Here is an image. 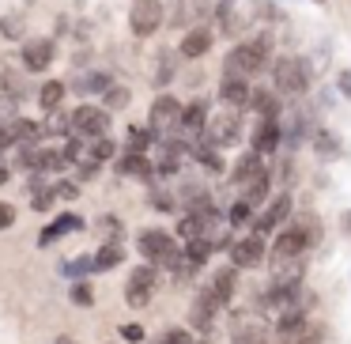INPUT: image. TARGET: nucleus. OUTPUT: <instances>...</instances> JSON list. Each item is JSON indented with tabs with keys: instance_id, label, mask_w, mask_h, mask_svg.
I'll return each instance as SVG.
<instances>
[{
	"instance_id": "a18cd8bd",
	"label": "nucleus",
	"mask_w": 351,
	"mask_h": 344,
	"mask_svg": "<svg viewBox=\"0 0 351 344\" xmlns=\"http://www.w3.org/2000/svg\"><path fill=\"white\" fill-rule=\"evenodd\" d=\"M152 208H155V212H170V208H174V197L162 193V190H155L152 193Z\"/></svg>"
},
{
	"instance_id": "f8f14e48",
	"label": "nucleus",
	"mask_w": 351,
	"mask_h": 344,
	"mask_svg": "<svg viewBox=\"0 0 351 344\" xmlns=\"http://www.w3.org/2000/svg\"><path fill=\"white\" fill-rule=\"evenodd\" d=\"M219 310H223V306L215 303L212 291H208V288L197 291V299H193V306H189V325L197 329V333H208V329L219 321Z\"/></svg>"
},
{
	"instance_id": "9b49d317",
	"label": "nucleus",
	"mask_w": 351,
	"mask_h": 344,
	"mask_svg": "<svg viewBox=\"0 0 351 344\" xmlns=\"http://www.w3.org/2000/svg\"><path fill=\"white\" fill-rule=\"evenodd\" d=\"M291 205H295V200H291V193H280V197H272V200H268L265 212H261L257 220H253V235H261V238L272 235V231H276V227H280V223L291 216Z\"/></svg>"
},
{
	"instance_id": "72a5a7b5",
	"label": "nucleus",
	"mask_w": 351,
	"mask_h": 344,
	"mask_svg": "<svg viewBox=\"0 0 351 344\" xmlns=\"http://www.w3.org/2000/svg\"><path fill=\"white\" fill-rule=\"evenodd\" d=\"M147 344H193V329H182V325H170L167 333L152 336Z\"/></svg>"
},
{
	"instance_id": "423d86ee",
	"label": "nucleus",
	"mask_w": 351,
	"mask_h": 344,
	"mask_svg": "<svg viewBox=\"0 0 351 344\" xmlns=\"http://www.w3.org/2000/svg\"><path fill=\"white\" fill-rule=\"evenodd\" d=\"M140 253L159 268H174L178 257H182V250L174 246V238L167 231H140Z\"/></svg>"
},
{
	"instance_id": "393cba45",
	"label": "nucleus",
	"mask_w": 351,
	"mask_h": 344,
	"mask_svg": "<svg viewBox=\"0 0 351 344\" xmlns=\"http://www.w3.org/2000/svg\"><path fill=\"white\" fill-rule=\"evenodd\" d=\"M302 257H287V261H276L272 268V284H302Z\"/></svg>"
},
{
	"instance_id": "c85d7f7f",
	"label": "nucleus",
	"mask_w": 351,
	"mask_h": 344,
	"mask_svg": "<svg viewBox=\"0 0 351 344\" xmlns=\"http://www.w3.org/2000/svg\"><path fill=\"white\" fill-rule=\"evenodd\" d=\"M46 133H53V137H69L72 133V114H61V110H49V117H46V125H42V137Z\"/></svg>"
},
{
	"instance_id": "58836bf2",
	"label": "nucleus",
	"mask_w": 351,
	"mask_h": 344,
	"mask_svg": "<svg viewBox=\"0 0 351 344\" xmlns=\"http://www.w3.org/2000/svg\"><path fill=\"white\" fill-rule=\"evenodd\" d=\"M23 31H27V27H23V19H19V16H4V19H0V34H4V38H23Z\"/></svg>"
},
{
	"instance_id": "f704fd0d",
	"label": "nucleus",
	"mask_w": 351,
	"mask_h": 344,
	"mask_svg": "<svg viewBox=\"0 0 351 344\" xmlns=\"http://www.w3.org/2000/svg\"><path fill=\"white\" fill-rule=\"evenodd\" d=\"M253 212H257V208H253L245 197H238V200H234V208H230V216H227L230 227H245V223H253Z\"/></svg>"
},
{
	"instance_id": "e433bc0d",
	"label": "nucleus",
	"mask_w": 351,
	"mask_h": 344,
	"mask_svg": "<svg viewBox=\"0 0 351 344\" xmlns=\"http://www.w3.org/2000/svg\"><path fill=\"white\" fill-rule=\"evenodd\" d=\"M106 87H110V76H106V72H91V76H87V80H80V84H76V91H106Z\"/></svg>"
},
{
	"instance_id": "4be33fe9",
	"label": "nucleus",
	"mask_w": 351,
	"mask_h": 344,
	"mask_svg": "<svg viewBox=\"0 0 351 344\" xmlns=\"http://www.w3.org/2000/svg\"><path fill=\"white\" fill-rule=\"evenodd\" d=\"M245 106L257 110V114L265 117V122H276V117H283V110H280V95H276V91H253Z\"/></svg>"
},
{
	"instance_id": "4468645a",
	"label": "nucleus",
	"mask_w": 351,
	"mask_h": 344,
	"mask_svg": "<svg viewBox=\"0 0 351 344\" xmlns=\"http://www.w3.org/2000/svg\"><path fill=\"white\" fill-rule=\"evenodd\" d=\"M261 257H265V238L261 235L230 242V261H234V268H253V265H261Z\"/></svg>"
},
{
	"instance_id": "de8ad7c7",
	"label": "nucleus",
	"mask_w": 351,
	"mask_h": 344,
	"mask_svg": "<svg viewBox=\"0 0 351 344\" xmlns=\"http://www.w3.org/2000/svg\"><path fill=\"white\" fill-rule=\"evenodd\" d=\"M121 341L140 344V341H144V329H140V325H132V321H129V325H121Z\"/></svg>"
},
{
	"instance_id": "cd10ccee",
	"label": "nucleus",
	"mask_w": 351,
	"mask_h": 344,
	"mask_svg": "<svg viewBox=\"0 0 351 344\" xmlns=\"http://www.w3.org/2000/svg\"><path fill=\"white\" fill-rule=\"evenodd\" d=\"M313 152H317L321 159H336V155H340V144H336V137L328 129H313Z\"/></svg>"
},
{
	"instance_id": "5fc2aeb1",
	"label": "nucleus",
	"mask_w": 351,
	"mask_h": 344,
	"mask_svg": "<svg viewBox=\"0 0 351 344\" xmlns=\"http://www.w3.org/2000/svg\"><path fill=\"white\" fill-rule=\"evenodd\" d=\"M298 344H306V341H298Z\"/></svg>"
},
{
	"instance_id": "f3484780",
	"label": "nucleus",
	"mask_w": 351,
	"mask_h": 344,
	"mask_svg": "<svg viewBox=\"0 0 351 344\" xmlns=\"http://www.w3.org/2000/svg\"><path fill=\"white\" fill-rule=\"evenodd\" d=\"M117 174H121V178H136V182H155L152 159H147V155H136V152H125L121 159H117Z\"/></svg>"
},
{
	"instance_id": "2eb2a0df",
	"label": "nucleus",
	"mask_w": 351,
	"mask_h": 344,
	"mask_svg": "<svg viewBox=\"0 0 351 344\" xmlns=\"http://www.w3.org/2000/svg\"><path fill=\"white\" fill-rule=\"evenodd\" d=\"M23 65L31 72H46L53 65V42L49 38H27L23 42Z\"/></svg>"
},
{
	"instance_id": "6e6552de",
	"label": "nucleus",
	"mask_w": 351,
	"mask_h": 344,
	"mask_svg": "<svg viewBox=\"0 0 351 344\" xmlns=\"http://www.w3.org/2000/svg\"><path fill=\"white\" fill-rule=\"evenodd\" d=\"M250 16H253V8L245 0H219L215 27H219V34H227V38H238V34L245 31V23H250Z\"/></svg>"
},
{
	"instance_id": "603ef678",
	"label": "nucleus",
	"mask_w": 351,
	"mask_h": 344,
	"mask_svg": "<svg viewBox=\"0 0 351 344\" xmlns=\"http://www.w3.org/2000/svg\"><path fill=\"white\" fill-rule=\"evenodd\" d=\"M57 344H80L76 336H57Z\"/></svg>"
},
{
	"instance_id": "79ce46f5",
	"label": "nucleus",
	"mask_w": 351,
	"mask_h": 344,
	"mask_svg": "<svg viewBox=\"0 0 351 344\" xmlns=\"http://www.w3.org/2000/svg\"><path fill=\"white\" fill-rule=\"evenodd\" d=\"M99 231H106L110 242H121V238H117V235H121V223H117L114 216H99Z\"/></svg>"
},
{
	"instance_id": "412c9836",
	"label": "nucleus",
	"mask_w": 351,
	"mask_h": 344,
	"mask_svg": "<svg viewBox=\"0 0 351 344\" xmlns=\"http://www.w3.org/2000/svg\"><path fill=\"white\" fill-rule=\"evenodd\" d=\"M280 144H283V117H276V122H265V125L257 129L253 152H257V155H268V152H276Z\"/></svg>"
},
{
	"instance_id": "39448f33",
	"label": "nucleus",
	"mask_w": 351,
	"mask_h": 344,
	"mask_svg": "<svg viewBox=\"0 0 351 344\" xmlns=\"http://www.w3.org/2000/svg\"><path fill=\"white\" fill-rule=\"evenodd\" d=\"M272 91L276 95H302L306 84H310V72H306L302 57H280L272 65Z\"/></svg>"
},
{
	"instance_id": "c756f323",
	"label": "nucleus",
	"mask_w": 351,
	"mask_h": 344,
	"mask_svg": "<svg viewBox=\"0 0 351 344\" xmlns=\"http://www.w3.org/2000/svg\"><path fill=\"white\" fill-rule=\"evenodd\" d=\"M87 273H95L91 253H84V257H72V261H64V265H61V276H69V280H84Z\"/></svg>"
},
{
	"instance_id": "3c124183",
	"label": "nucleus",
	"mask_w": 351,
	"mask_h": 344,
	"mask_svg": "<svg viewBox=\"0 0 351 344\" xmlns=\"http://www.w3.org/2000/svg\"><path fill=\"white\" fill-rule=\"evenodd\" d=\"M340 223L348 227V235H351V212H343V216H340Z\"/></svg>"
},
{
	"instance_id": "5701e85b",
	"label": "nucleus",
	"mask_w": 351,
	"mask_h": 344,
	"mask_svg": "<svg viewBox=\"0 0 351 344\" xmlns=\"http://www.w3.org/2000/svg\"><path fill=\"white\" fill-rule=\"evenodd\" d=\"M80 227H84V223H80V216H69V212H64V216H57V220L38 235V246H53L61 235H69V231H80Z\"/></svg>"
},
{
	"instance_id": "b1692460",
	"label": "nucleus",
	"mask_w": 351,
	"mask_h": 344,
	"mask_svg": "<svg viewBox=\"0 0 351 344\" xmlns=\"http://www.w3.org/2000/svg\"><path fill=\"white\" fill-rule=\"evenodd\" d=\"M91 261H95V273H110V268H117L125 261V246L106 242V246H99V253H91Z\"/></svg>"
},
{
	"instance_id": "49530a36",
	"label": "nucleus",
	"mask_w": 351,
	"mask_h": 344,
	"mask_svg": "<svg viewBox=\"0 0 351 344\" xmlns=\"http://www.w3.org/2000/svg\"><path fill=\"white\" fill-rule=\"evenodd\" d=\"M12 223H16V208H12L8 200H0V231H8Z\"/></svg>"
},
{
	"instance_id": "6ab92c4d",
	"label": "nucleus",
	"mask_w": 351,
	"mask_h": 344,
	"mask_svg": "<svg viewBox=\"0 0 351 344\" xmlns=\"http://www.w3.org/2000/svg\"><path fill=\"white\" fill-rule=\"evenodd\" d=\"M250 95H253L250 80H242V76H223V84H219V99H223V102H230V106L242 110L245 102H250Z\"/></svg>"
},
{
	"instance_id": "4c0bfd02",
	"label": "nucleus",
	"mask_w": 351,
	"mask_h": 344,
	"mask_svg": "<svg viewBox=\"0 0 351 344\" xmlns=\"http://www.w3.org/2000/svg\"><path fill=\"white\" fill-rule=\"evenodd\" d=\"M69 299H72L76 306H91V303H95V291H91V284L76 280V284H72V291H69Z\"/></svg>"
},
{
	"instance_id": "7c9ffc66",
	"label": "nucleus",
	"mask_w": 351,
	"mask_h": 344,
	"mask_svg": "<svg viewBox=\"0 0 351 344\" xmlns=\"http://www.w3.org/2000/svg\"><path fill=\"white\" fill-rule=\"evenodd\" d=\"M147 144H155L152 133H147V129H136V125H129V133H125V152L144 155V152H147Z\"/></svg>"
},
{
	"instance_id": "a211bd4d",
	"label": "nucleus",
	"mask_w": 351,
	"mask_h": 344,
	"mask_svg": "<svg viewBox=\"0 0 351 344\" xmlns=\"http://www.w3.org/2000/svg\"><path fill=\"white\" fill-rule=\"evenodd\" d=\"M204 117H208V106L204 102H189V106H182V114H178V129L185 133V140H197L200 129H204Z\"/></svg>"
},
{
	"instance_id": "9d476101",
	"label": "nucleus",
	"mask_w": 351,
	"mask_h": 344,
	"mask_svg": "<svg viewBox=\"0 0 351 344\" xmlns=\"http://www.w3.org/2000/svg\"><path fill=\"white\" fill-rule=\"evenodd\" d=\"M72 133H76V137H106L110 133V110L106 106L72 110Z\"/></svg>"
},
{
	"instance_id": "f257e3e1",
	"label": "nucleus",
	"mask_w": 351,
	"mask_h": 344,
	"mask_svg": "<svg viewBox=\"0 0 351 344\" xmlns=\"http://www.w3.org/2000/svg\"><path fill=\"white\" fill-rule=\"evenodd\" d=\"M238 137H242V110L230 106V102H223L215 114L204 117V129H200V144L215 148V152H223V148L238 144Z\"/></svg>"
},
{
	"instance_id": "a19ab883",
	"label": "nucleus",
	"mask_w": 351,
	"mask_h": 344,
	"mask_svg": "<svg viewBox=\"0 0 351 344\" xmlns=\"http://www.w3.org/2000/svg\"><path fill=\"white\" fill-rule=\"evenodd\" d=\"M178 235H182V238H197L200 235V220H197V216H182V220H178Z\"/></svg>"
},
{
	"instance_id": "1a4fd4ad",
	"label": "nucleus",
	"mask_w": 351,
	"mask_h": 344,
	"mask_svg": "<svg viewBox=\"0 0 351 344\" xmlns=\"http://www.w3.org/2000/svg\"><path fill=\"white\" fill-rule=\"evenodd\" d=\"M129 27H132L136 38H152V34L162 27V4L159 0H132Z\"/></svg>"
},
{
	"instance_id": "2f4dec72",
	"label": "nucleus",
	"mask_w": 351,
	"mask_h": 344,
	"mask_svg": "<svg viewBox=\"0 0 351 344\" xmlns=\"http://www.w3.org/2000/svg\"><path fill=\"white\" fill-rule=\"evenodd\" d=\"M117 152V144L110 137H91V144H84V155H91V159H110V155Z\"/></svg>"
},
{
	"instance_id": "c03bdc74",
	"label": "nucleus",
	"mask_w": 351,
	"mask_h": 344,
	"mask_svg": "<svg viewBox=\"0 0 351 344\" xmlns=\"http://www.w3.org/2000/svg\"><path fill=\"white\" fill-rule=\"evenodd\" d=\"M125 102H129V91H125V87H114V91L106 87V110H117V106H125Z\"/></svg>"
},
{
	"instance_id": "09e8293b",
	"label": "nucleus",
	"mask_w": 351,
	"mask_h": 344,
	"mask_svg": "<svg viewBox=\"0 0 351 344\" xmlns=\"http://www.w3.org/2000/svg\"><path fill=\"white\" fill-rule=\"evenodd\" d=\"M336 87H340V95H348V99H351V69H343L340 76H336Z\"/></svg>"
},
{
	"instance_id": "c9c22d12",
	"label": "nucleus",
	"mask_w": 351,
	"mask_h": 344,
	"mask_svg": "<svg viewBox=\"0 0 351 344\" xmlns=\"http://www.w3.org/2000/svg\"><path fill=\"white\" fill-rule=\"evenodd\" d=\"M265 193H268V170H265V174H261V178H257V182H250V185H245V193H242V197L250 200L253 208H257L261 200H265Z\"/></svg>"
},
{
	"instance_id": "864d4df0",
	"label": "nucleus",
	"mask_w": 351,
	"mask_h": 344,
	"mask_svg": "<svg viewBox=\"0 0 351 344\" xmlns=\"http://www.w3.org/2000/svg\"><path fill=\"white\" fill-rule=\"evenodd\" d=\"M313 4H325V0H313Z\"/></svg>"
},
{
	"instance_id": "f03ea898",
	"label": "nucleus",
	"mask_w": 351,
	"mask_h": 344,
	"mask_svg": "<svg viewBox=\"0 0 351 344\" xmlns=\"http://www.w3.org/2000/svg\"><path fill=\"white\" fill-rule=\"evenodd\" d=\"M268 54H272V38H250V42H238L227 57H223V76H257L261 69L268 65Z\"/></svg>"
},
{
	"instance_id": "dca6fc26",
	"label": "nucleus",
	"mask_w": 351,
	"mask_h": 344,
	"mask_svg": "<svg viewBox=\"0 0 351 344\" xmlns=\"http://www.w3.org/2000/svg\"><path fill=\"white\" fill-rule=\"evenodd\" d=\"M212 42H215V31H208V27H189L178 54L189 57V61H197V57H204L208 49H212Z\"/></svg>"
},
{
	"instance_id": "bb28decb",
	"label": "nucleus",
	"mask_w": 351,
	"mask_h": 344,
	"mask_svg": "<svg viewBox=\"0 0 351 344\" xmlns=\"http://www.w3.org/2000/svg\"><path fill=\"white\" fill-rule=\"evenodd\" d=\"M64 91H69V87H64V80H49V84L38 87V102H42L46 110H53V106H61Z\"/></svg>"
},
{
	"instance_id": "473e14b6",
	"label": "nucleus",
	"mask_w": 351,
	"mask_h": 344,
	"mask_svg": "<svg viewBox=\"0 0 351 344\" xmlns=\"http://www.w3.org/2000/svg\"><path fill=\"white\" fill-rule=\"evenodd\" d=\"M170 76H174V54L159 49V61H155V87H167Z\"/></svg>"
},
{
	"instance_id": "ddd939ff",
	"label": "nucleus",
	"mask_w": 351,
	"mask_h": 344,
	"mask_svg": "<svg viewBox=\"0 0 351 344\" xmlns=\"http://www.w3.org/2000/svg\"><path fill=\"white\" fill-rule=\"evenodd\" d=\"M212 12V0H174V16H170V27L178 31H189V27H200Z\"/></svg>"
},
{
	"instance_id": "aec40b11",
	"label": "nucleus",
	"mask_w": 351,
	"mask_h": 344,
	"mask_svg": "<svg viewBox=\"0 0 351 344\" xmlns=\"http://www.w3.org/2000/svg\"><path fill=\"white\" fill-rule=\"evenodd\" d=\"M261 174H265V163H261V155H257V152H245L242 159L234 163V174H230V182L242 185V190H245V185L257 182Z\"/></svg>"
},
{
	"instance_id": "37998d69",
	"label": "nucleus",
	"mask_w": 351,
	"mask_h": 344,
	"mask_svg": "<svg viewBox=\"0 0 351 344\" xmlns=\"http://www.w3.org/2000/svg\"><path fill=\"white\" fill-rule=\"evenodd\" d=\"M53 205H57V200H53V193H49V190H38V193H34V200H31L34 212H49Z\"/></svg>"
},
{
	"instance_id": "7ed1b4c3",
	"label": "nucleus",
	"mask_w": 351,
	"mask_h": 344,
	"mask_svg": "<svg viewBox=\"0 0 351 344\" xmlns=\"http://www.w3.org/2000/svg\"><path fill=\"white\" fill-rule=\"evenodd\" d=\"M317 238H321V223L313 220V216H302L298 223H291V227H283L280 235H276V242H272V261L302 257L310 246H317Z\"/></svg>"
},
{
	"instance_id": "ea45409f",
	"label": "nucleus",
	"mask_w": 351,
	"mask_h": 344,
	"mask_svg": "<svg viewBox=\"0 0 351 344\" xmlns=\"http://www.w3.org/2000/svg\"><path fill=\"white\" fill-rule=\"evenodd\" d=\"M49 193H53V200L61 205V200H76L80 197V185L76 182H57V185H49Z\"/></svg>"
},
{
	"instance_id": "8fccbe9b",
	"label": "nucleus",
	"mask_w": 351,
	"mask_h": 344,
	"mask_svg": "<svg viewBox=\"0 0 351 344\" xmlns=\"http://www.w3.org/2000/svg\"><path fill=\"white\" fill-rule=\"evenodd\" d=\"M8 178H12V170H8V163H0V185L8 182Z\"/></svg>"
},
{
	"instance_id": "a878e982",
	"label": "nucleus",
	"mask_w": 351,
	"mask_h": 344,
	"mask_svg": "<svg viewBox=\"0 0 351 344\" xmlns=\"http://www.w3.org/2000/svg\"><path fill=\"white\" fill-rule=\"evenodd\" d=\"M234 276H238V268L230 265V268H223V273L212 280V288H208V291L215 295V303H219V306H227L230 295H234Z\"/></svg>"
},
{
	"instance_id": "0eeeda50",
	"label": "nucleus",
	"mask_w": 351,
	"mask_h": 344,
	"mask_svg": "<svg viewBox=\"0 0 351 344\" xmlns=\"http://www.w3.org/2000/svg\"><path fill=\"white\" fill-rule=\"evenodd\" d=\"M178 114H182V102L174 95H159L152 102V110H147V133H152V140H162L170 129H178Z\"/></svg>"
},
{
	"instance_id": "20e7f679",
	"label": "nucleus",
	"mask_w": 351,
	"mask_h": 344,
	"mask_svg": "<svg viewBox=\"0 0 351 344\" xmlns=\"http://www.w3.org/2000/svg\"><path fill=\"white\" fill-rule=\"evenodd\" d=\"M155 291H159V268L155 265H136L129 273V284H125V303H129L132 310H144V306L155 299Z\"/></svg>"
}]
</instances>
